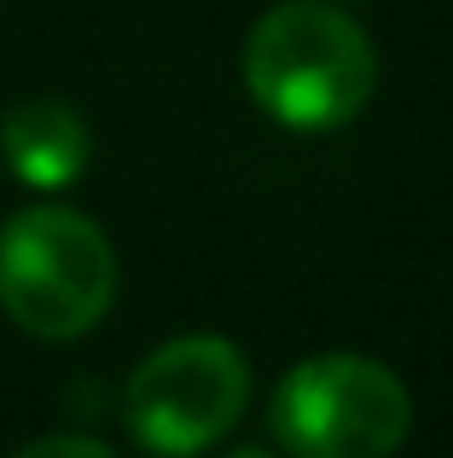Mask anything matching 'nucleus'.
Here are the masks:
<instances>
[{
  "label": "nucleus",
  "mask_w": 453,
  "mask_h": 458,
  "mask_svg": "<svg viewBox=\"0 0 453 458\" xmlns=\"http://www.w3.org/2000/svg\"><path fill=\"white\" fill-rule=\"evenodd\" d=\"M12 458H116V453L93 436H47V441H30V447L12 453Z\"/></svg>",
  "instance_id": "6"
},
{
  "label": "nucleus",
  "mask_w": 453,
  "mask_h": 458,
  "mask_svg": "<svg viewBox=\"0 0 453 458\" xmlns=\"http://www.w3.org/2000/svg\"><path fill=\"white\" fill-rule=\"evenodd\" d=\"M226 458H268V453H256V447H238V453H226Z\"/></svg>",
  "instance_id": "7"
},
{
  "label": "nucleus",
  "mask_w": 453,
  "mask_h": 458,
  "mask_svg": "<svg viewBox=\"0 0 453 458\" xmlns=\"http://www.w3.org/2000/svg\"><path fill=\"white\" fill-rule=\"evenodd\" d=\"M88 123L64 99H18L0 116V157L35 191H58L88 168Z\"/></svg>",
  "instance_id": "5"
},
{
  "label": "nucleus",
  "mask_w": 453,
  "mask_h": 458,
  "mask_svg": "<svg viewBox=\"0 0 453 458\" xmlns=\"http://www.w3.org/2000/svg\"><path fill=\"white\" fill-rule=\"evenodd\" d=\"M250 406V366L226 336H175L151 348L123 389V424L151 458L216 447Z\"/></svg>",
  "instance_id": "4"
},
{
  "label": "nucleus",
  "mask_w": 453,
  "mask_h": 458,
  "mask_svg": "<svg viewBox=\"0 0 453 458\" xmlns=\"http://www.w3.org/2000/svg\"><path fill=\"white\" fill-rule=\"evenodd\" d=\"M268 429L291 458H396L413 429V401L384 360L314 354L279 377Z\"/></svg>",
  "instance_id": "3"
},
{
  "label": "nucleus",
  "mask_w": 453,
  "mask_h": 458,
  "mask_svg": "<svg viewBox=\"0 0 453 458\" xmlns=\"http://www.w3.org/2000/svg\"><path fill=\"white\" fill-rule=\"evenodd\" d=\"M116 296V250L76 209H23L0 226V308L41 343L93 331Z\"/></svg>",
  "instance_id": "2"
},
{
  "label": "nucleus",
  "mask_w": 453,
  "mask_h": 458,
  "mask_svg": "<svg viewBox=\"0 0 453 458\" xmlns=\"http://www.w3.org/2000/svg\"><path fill=\"white\" fill-rule=\"evenodd\" d=\"M378 53L331 0H285L261 12L244 41V88L256 111L296 134H331L372 99Z\"/></svg>",
  "instance_id": "1"
}]
</instances>
